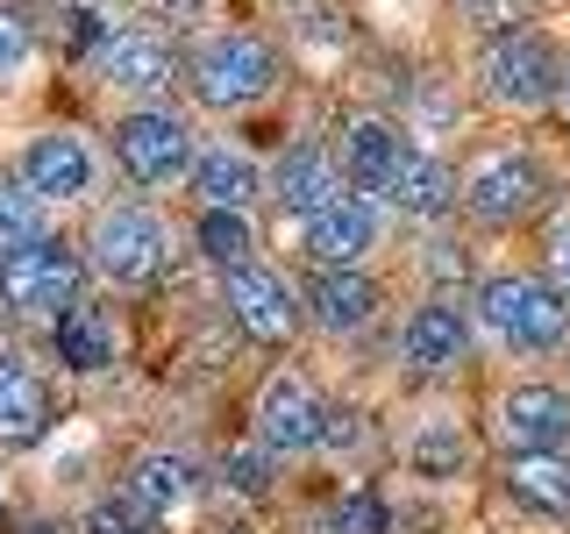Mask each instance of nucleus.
<instances>
[{"label": "nucleus", "instance_id": "obj_1", "mask_svg": "<svg viewBox=\"0 0 570 534\" xmlns=\"http://www.w3.org/2000/svg\"><path fill=\"white\" fill-rule=\"evenodd\" d=\"M463 307L478 320V343L507 364H549V356L570 349V299L542 278V264H499V271H478Z\"/></svg>", "mask_w": 570, "mask_h": 534}, {"label": "nucleus", "instance_id": "obj_2", "mask_svg": "<svg viewBox=\"0 0 570 534\" xmlns=\"http://www.w3.org/2000/svg\"><path fill=\"white\" fill-rule=\"evenodd\" d=\"M79 249H86V271H94L100 293L129 299V293H150V285L171 278L186 236H178V221L150 192H107V200L86 214Z\"/></svg>", "mask_w": 570, "mask_h": 534}, {"label": "nucleus", "instance_id": "obj_3", "mask_svg": "<svg viewBox=\"0 0 570 534\" xmlns=\"http://www.w3.org/2000/svg\"><path fill=\"white\" fill-rule=\"evenodd\" d=\"M186 107L193 115H214V121H236V115H257L264 100L285 86V58L264 29L249 22H214L186 43Z\"/></svg>", "mask_w": 570, "mask_h": 534}, {"label": "nucleus", "instance_id": "obj_4", "mask_svg": "<svg viewBox=\"0 0 570 534\" xmlns=\"http://www.w3.org/2000/svg\"><path fill=\"white\" fill-rule=\"evenodd\" d=\"M557 207V165H549L542 142L528 136H507V142H485L456 165V221L471 228H528Z\"/></svg>", "mask_w": 570, "mask_h": 534}, {"label": "nucleus", "instance_id": "obj_5", "mask_svg": "<svg viewBox=\"0 0 570 534\" xmlns=\"http://www.w3.org/2000/svg\"><path fill=\"white\" fill-rule=\"evenodd\" d=\"M200 115L178 100H142V107H115V129H107V157H115V178L129 192H171L186 186L193 165H200Z\"/></svg>", "mask_w": 570, "mask_h": 534}, {"label": "nucleus", "instance_id": "obj_6", "mask_svg": "<svg viewBox=\"0 0 570 534\" xmlns=\"http://www.w3.org/2000/svg\"><path fill=\"white\" fill-rule=\"evenodd\" d=\"M14 178L50 214H94L115 186V157H107V136H94L86 121H36L14 142Z\"/></svg>", "mask_w": 570, "mask_h": 534}, {"label": "nucleus", "instance_id": "obj_7", "mask_svg": "<svg viewBox=\"0 0 570 534\" xmlns=\"http://www.w3.org/2000/svg\"><path fill=\"white\" fill-rule=\"evenodd\" d=\"M557 86H563V50L549 29H499L478 36L471 50V93L507 121H534V115H557Z\"/></svg>", "mask_w": 570, "mask_h": 534}, {"label": "nucleus", "instance_id": "obj_8", "mask_svg": "<svg viewBox=\"0 0 570 534\" xmlns=\"http://www.w3.org/2000/svg\"><path fill=\"white\" fill-rule=\"evenodd\" d=\"M86 293H94V271H86L79 236H65V228H50V236H36L29 249L0 257V314H8L14 328H50V320L71 314Z\"/></svg>", "mask_w": 570, "mask_h": 534}, {"label": "nucleus", "instance_id": "obj_9", "mask_svg": "<svg viewBox=\"0 0 570 534\" xmlns=\"http://www.w3.org/2000/svg\"><path fill=\"white\" fill-rule=\"evenodd\" d=\"M249 435L278 463H314V456H328L335 399L321 392V378L307 364H272L257 378V392H249Z\"/></svg>", "mask_w": 570, "mask_h": 534}, {"label": "nucleus", "instance_id": "obj_10", "mask_svg": "<svg viewBox=\"0 0 570 534\" xmlns=\"http://www.w3.org/2000/svg\"><path fill=\"white\" fill-rule=\"evenodd\" d=\"M100 93H115V107H142V100H171L186 79V50L171 43V29L157 22H107L86 50Z\"/></svg>", "mask_w": 570, "mask_h": 534}, {"label": "nucleus", "instance_id": "obj_11", "mask_svg": "<svg viewBox=\"0 0 570 534\" xmlns=\"http://www.w3.org/2000/svg\"><path fill=\"white\" fill-rule=\"evenodd\" d=\"M478 349H485L478 343V320L450 293H421L414 307H400V320H392V364H400L414 385L463 378V370L478 364Z\"/></svg>", "mask_w": 570, "mask_h": 534}, {"label": "nucleus", "instance_id": "obj_12", "mask_svg": "<svg viewBox=\"0 0 570 534\" xmlns=\"http://www.w3.org/2000/svg\"><path fill=\"white\" fill-rule=\"evenodd\" d=\"M222 314L249 349H272V356H285L307 335V293H299V278L272 257H257V264H243V271L222 278Z\"/></svg>", "mask_w": 570, "mask_h": 534}, {"label": "nucleus", "instance_id": "obj_13", "mask_svg": "<svg viewBox=\"0 0 570 534\" xmlns=\"http://www.w3.org/2000/svg\"><path fill=\"white\" fill-rule=\"evenodd\" d=\"M485 442L492 456H534L570 449V385L549 370H521L485 399Z\"/></svg>", "mask_w": 570, "mask_h": 534}, {"label": "nucleus", "instance_id": "obj_14", "mask_svg": "<svg viewBox=\"0 0 570 534\" xmlns=\"http://www.w3.org/2000/svg\"><path fill=\"white\" fill-rule=\"evenodd\" d=\"M392 214L371 192H335L321 214L299 221V257L307 271H379V257L392 249Z\"/></svg>", "mask_w": 570, "mask_h": 534}, {"label": "nucleus", "instance_id": "obj_15", "mask_svg": "<svg viewBox=\"0 0 570 534\" xmlns=\"http://www.w3.org/2000/svg\"><path fill=\"white\" fill-rule=\"evenodd\" d=\"M50 435H58V385L14 335H0V456H36Z\"/></svg>", "mask_w": 570, "mask_h": 534}, {"label": "nucleus", "instance_id": "obj_16", "mask_svg": "<svg viewBox=\"0 0 570 534\" xmlns=\"http://www.w3.org/2000/svg\"><path fill=\"white\" fill-rule=\"evenodd\" d=\"M406 157H414V129L385 107H356V115L335 129V165H343L350 192H371V200H392Z\"/></svg>", "mask_w": 570, "mask_h": 534}, {"label": "nucleus", "instance_id": "obj_17", "mask_svg": "<svg viewBox=\"0 0 570 534\" xmlns=\"http://www.w3.org/2000/svg\"><path fill=\"white\" fill-rule=\"evenodd\" d=\"M121 485L142 498V513H150L157 527H171V521H193V513H200V498H207L214 477H207V463L193 449H178V442H150V449L129 456Z\"/></svg>", "mask_w": 570, "mask_h": 534}, {"label": "nucleus", "instance_id": "obj_18", "mask_svg": "<svg viewBox=\"0 0 570 534\" xmlns=\"http://www.w3.org/2000/svg\"><path fill=\"white\" fill-rule=\"evenodd\" d=\"M299 293H307V328L328 335V343H364L392 307L379 271H307Z\"/></svg>", "mask_w": 570, "mask_h": 534}, {"label": "nucleus", "instance_id": "obj_19", "mask_svg": "<svg viewBox=\"0 0 570 534\" xmlns=\"http://www.w3.org/2000/svg\"><path fill=\"white\" fill-rule=\"evenodd\" d=\"M193 207H236V214H264L272 207V157H257L236 136H207L200 165L186 178Z\"/></svg>", "mask_w": 570, "mask_h": 534}, {"label": "nucleus", "instance_id": "obj_20", "mask_svg": "<svg viewBox=\"0 0 570 534\" xmlns=\"http://www.w3.org/2000/svg\"><path fill=\"white\" fill-rule=\"evenodd\" d=\"M43 343H50V364L65 370V378H79V385H94L107 378V370L121 364V349H129V335H121V314L107 307L100 293H86L71 314H58L43 328Z\"/></svg>", "mask_w": 570, "mask_h": 534}, {"label": "nucleus", "instance_id": "obj_21", "mask_svg": "<svg viewBox=\"0 0 570 534\" xmlns=\"http://www.w3.org/2000/svg\"><path fill=\"white\" fill-rule=\"evenodd\" d=\"M492 485L521 521L570 527V449H534V456H499Z\"/></svg>", "mask_w": 570, "mask_h": 534}, {"label": "nucleus", "instance_id": "obj_22", "mask_svg": "<svg viewBox=\"0 0 570 534\" xmlns=\"http://www.w3.org/2000/svg\"><path fill=\"white\" fill-rule=\"evenodd\" d=\"M335 192H350V186H343V165H335V142L299 136V142H285V150L272 157V207H278L293 228L307 221V214H321Z\"/></svg>", "mask_w": 570, "mask_h": 534}, {"label": "nucleus", "instance_id": "obj_23", "mask_svg": "<svg viewBox=\"0 0 570 534\" xmlns=\"http://www.w3.org/2000/svg\"><path fill=\"white\" fill-rule=\"evenodd\" d=\"M471 463H478V442L456 414H421L400 435V471L414 477V485H463Z\"/></svg>", "mask_w": 570, "mask_h": 534}, {"label": "nucleus", "instance_id": "obj_24", "mask_svg": "<svg viewBox=\"0 0 570 534\" xmlns=\"http://www.w3.org/2000/svg\"><path fill=\"white\" fill-rule=\"evenodd\" d=\"M392 214H400L406 228H442L456 221V165L435 150V142H414V157H406L400 186H392Z\"/></svg>", "mask_w": 570, "mask_h": 534}, {"label": "nucleus", "instance_id": "obj_25", "mask_svg": "<svg viewBox=\"0 0 570 534\" xmlns=\"http://www.w3.org/2000/svg\"><path fill=\"white\" fill-rule=\"evenodd\" d=\"M186 243L214 278H228V271H243V264L264 257V221L257 214H236V207H193Z\"/></svg>", "mask_w": 570, "mask_h": 534}, {"label": "nucleus", "instance_id": "obj_26", "mask_svg": "<svg viewBox=\"0 0 570 534\" xmlns=\"http://www.w3.org/2000/svg\"><path fill=\"white\" fill-rule=\"evenodd\" d=\"M58 228V214H50L36 192L14 178V165H0V257H14V249H29L36 236H50Z\"/></svg>", "mask_w": 570, "mask_h": 534}, {"label": "nucleus", "instance_id": "obj_27", "mask_svg": "<svg viewBox=\"0 0 570 534\" xmlns=\"http://www.w3.org/2000/svg\"><path fill=\"white\" fill-rule=\"evenodd\" d=\"M36 65H43V36H36V22L14 8V0H0V93L29 86Z\"/></svg>", "mask_w": 570, "mask_h": 534}, {"label": "nucleus", "instance_id": "obj_28", "mask_svg": "<svg viewBox=\"0 0 570 534\" xmlns=\"http://www.w3.org/2000/svg\"><path fill=\"white\" fill-rule=\"evenodd\" d=\"M71 527H79V534H157V521L142 513V498H136L129 485L94 492L79 513H71Z\"/></svg>", "mask_w": 570, "mask_h": 534}, {"label": "nucleus", "instance_id": "obj_29", "mask_svg": "<svg viewBox=\"0 0 570 534\" xmlns=\"http://www.w3.org/2000/svg\"><path fill=\"white\" fill-rule=\"evenodd\" d=\"M328 534H392V506H385V492L379 485H356L335 498V513H328Z\"/></svg>", "mask_w": 570, "mask_h": 534}, {"label": "nucleus", "instance_id": "obj_30", "mask_svg": "<svg viewBox=\"0 0 570 534\" xmlns=\"http://www.w3.org/2000/svg\"><path fill=\"white\" fill-rule=\"evenodd\" d=\"M272 463L278 456L249 435V449H228L222 456V477H214V485H228V492H243V498H264V492H272Z\"/></svg>", "mask_w": 570, "mask_h": 534}, {"label": "nucleus", "instance_id": "obj_31", "mask_svg": "<svg viewBox=\"0 0 570 534\" xmlns=\"http://www.w3.org/2000/svg\"><path fill=\"white\" fill-rule=\"evenodd\" d=\"M542 278L570 299V200H557L542 214Z\"/></svg>", "mask_w": 570, "mask_h": 534}, {"label": "nucleus", "instance_id": "obj_32", "mask_svg": "<svg viewBox=\"0 0 570 534\" xmlns=\"http://www.w3.org/2000/svg\"><path fill=\"white\" fill-rule=\"evenodd\" d=\"M456 14L478 36H499V29H521L528 22V0H456Z\"/></svg>", "mask_w": 570, "mask_h": 534}, {"label": "nucleus", "instance_id": "obj_33", "mask_svg": "<svg viewBox=\"0 0 570 534\" xmlns=\"http://www.w3.org/2000/svg\"><path fill=\"white\" fill-rule=\"evenodd\" d=\"M207 14H214V0H157V14H150V22H186L193 36H200V29H214Z\"/></svg>", "mask_w": 570, "mask_h": 534}, {"label": "nucleus", "instance_id": "obj_34", "mask_svg": "<svg viewBox=\"0 0 570 534\" xmlns=\"http://www.w3.org/2000/svg\"><path fill=\"white\" fill-rule=\"evenodd\" d=\"M14 534H79V527L58 521V513H29V521H14Z\"/></svg>", "mask_w": 570, "mask_h": 534}, {"label": "nucleus", "instance_id": "obj_35", "mask_svg": "<svg viewBox=\"0 0 570 534\" xmlns=\"http://www.w3.org/2000/svg\"><path fill=\"white\" fill-rule=\"evenodd\" d=\"M557 121L570 129V58H563V86H557Z\"/></svg>", "mask_w": 570, "mask_h": 534}, {"label": "nucleus", "instance_id": "obj_36", "mask_svg": "<svg viewBox=\"0 0 570 534\" xmlns=\"http://www.w3.org/2000/svg\"><path fill=\"white\" fill-rule=\"evenodd\" d=\"M14 527V498H8V485H0V534Z\"/></svg>", "mask_w": 570, "mask_h": 534}, {"label": "nucleus", "instance_id": "obj_37", "mask_svg": "<svg viewBox=\"0 0 570 534\" xmlns=\"http://www.w3.org/2000/svg\"><path fill=\"white\" fill-rule=\"evenodd\" d=\"M285 8H299V0H285Z\"/></svg>", "mask_w": 570, "mask_h": 534}]
</instances>
